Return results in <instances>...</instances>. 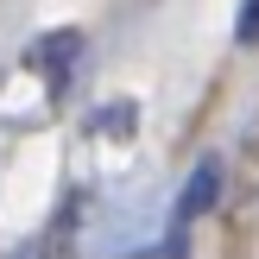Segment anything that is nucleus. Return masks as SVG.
I'll use <instances>...</instances> for the list:
<instances>
[{"instance_id":"nucleus-3","label":"nucleus","mask_w":259,"mask_h":259,"mask_svg":"<svg viewBox=\"0 0 259 259\" xmlns=\"http://www.w3.org/2000/svg\"><path fill=\"white\" fill-rule=\"evenodd\" d=\"M240 45H259V0H247V7H240Z\"/></svg>"},{"instance_id":"nucleus-2","label":"nucleus","mask_w":259,"mask_h":259,"mask_svg":"<svg viewBox=\"0 0 259 259\" xmlns=\"http://www.w3.org/2000/svg\"><path fill=\"white\" fill-rule=\"evenodd\" d=\"M82 57V32H51V38H38L32 45V63H45V89L51 95H63V89H70V63Z\"/></svg>"},{"instance_id":"nucleus-1","label":"nucleus","mask_w":259,"mask_h":259,"mask_svg":"<svg viewBox=\"0 0 259 259\" xmlns=\"http://www.w3.org/2000/svg\"><path fill=\"white\" fill-rule=\"evenodd\" d=\"M215 196H222V158H202L196 171H190V184H184V196H177V209H171V234L184 240V228L196 222V215H209Z\"/></svg>"}]
</instances>
